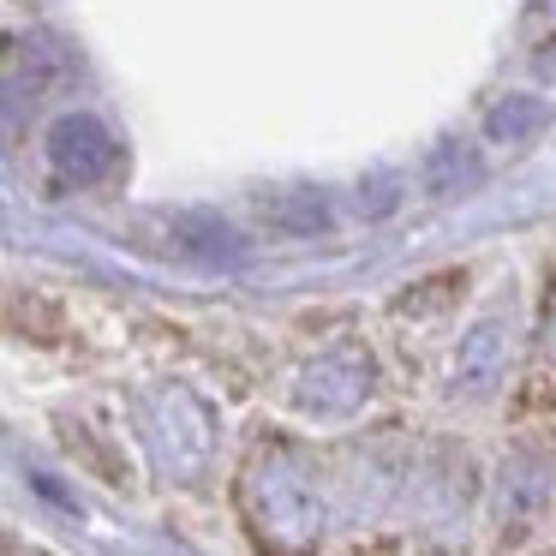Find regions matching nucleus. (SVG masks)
<instances>
[{"label": "nucleus", "mask_w": 556, "mask_h": 556, "mask_svg": "<svg viewBox=\"0 0 556 556\" xmlns=\"http://www.w3.org/2000/svg\"><path fill=\"white\" fill-rule=\"evenodd\" d=\"M54 162L90 180V174H102L114 162V150H109V138H102L90 121H61V132H54Z\"/></svg>", "instance_id": "nucleus-2"}, {"label": "nucleus", "mask_w": 556, "mask_h": 556, "mask_svg": "<svg viewBox=\"0 0 556 556\" xmlns=\"http://www.w3.org/2000/svg\"><path fill=\"white\" fill-rule=\"evenodd\" d=\"M544 121H551V109H544L539 97H503L484 114V138H491V144H527V138L544 132Z\"/></svg>", "instance_id": "nucleus-3"}, {"label": "nucleus", "mask_w": 556, "mask_h": 556, "mask_svg": "<svg viewBox=\"0 0 556 556\" xmlns=\"http://www.w3.org/2000/svg\"><path fill=\"white\" fill-rule=\"evenodd\" d=\"M503 348H508L503 324H479L467 341H460V353H455V389H460V395H484V389H496L503 359H508Z\"/></svg>", "instance_id": "nucleus-1"}, {"label": "nucleus", "mask_w": 556, "mask_h": 556, "mask_svg": "<svg viewBox=\"0 0 556 556\" xmlns=\"http://www.w3.org/2000/svg\"><path fill=\"white\" fill-rule=\"evenodd\" d=\"M479 150H467V144H437L431 150V162H425V192H437V198H455V192H467V186H479Z\"/></svg>", "instance_id": "nucleus-4"}, {"label": "nucleus", "mask_w": 556, "mask_h": 556, "mask_svg": "<svg viewBox=\"0 0 556 556\" xmlns=\"http://www.w3.org/2000/svg\"><path fill=\"white\" fill-rule=\"evenodd\" d=\"M276 228H288V233H317V228H329V204H324V198L281 204V210H276Z\"/></svg>", "instance_id": "nucleus-5"}]
</instances>
